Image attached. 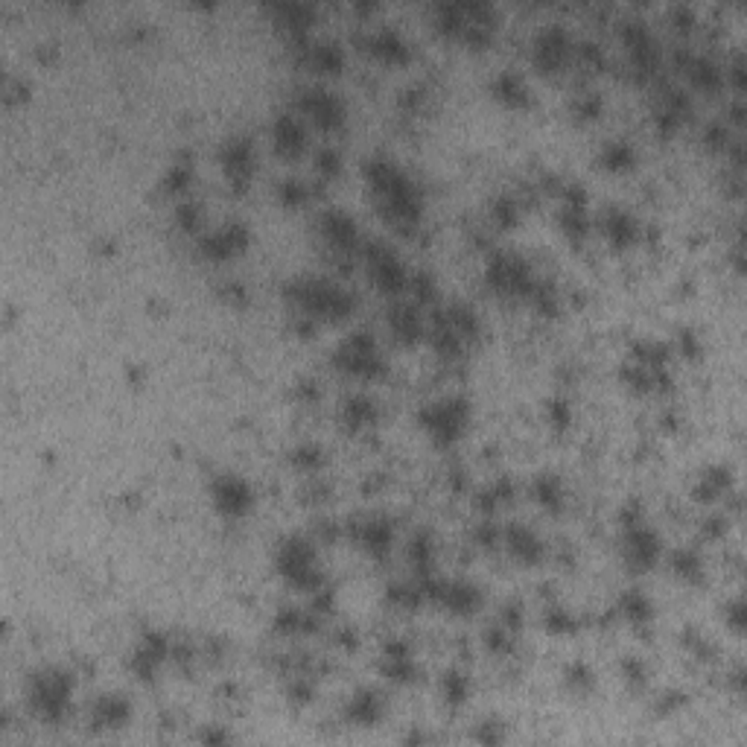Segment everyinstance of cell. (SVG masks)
<instances>
[{
  "label": "cell",
  "mask_w": 747,
  "mask_h": 747,
  "mask_svg": "<svg viewBox=\"0 0 747 747\" xmlns=\"http://www.w3.org/2000/svg\"><path fill=\"white\" fill-rule=\"evenodd\" d=\"M380 669L388 680H397V683H412L418 678V662H415L412 648H409L406 639H392V643H386Z\"/></svg>",
  "instance_id": "18"
},
{
  "label": "cell",
  "mask_w": 747,
  "mask_h": 747,
  "mask_svg": "<svg viewBox=\"0 0 747 747\" xmlns=\"http://www.w3.org/2000/svg\"><path fill=\"white\" fill-rule=\"evenodd\" d=\"M619 607H622V613L634 625H648L651 616H654V605L648 602V596L643 590H628L622 596V602H619Z\"/></svg>",
  "instance_id": "38"
},
{
  "label": "cell",
  "mask_w": 747,
  "mask_h": 747,
  "mask_svg": "<svg viewBox=\"0 0 747 747\" xmlns=\"http://www.w3.org/2000/svg\"><path fill=\"white\" fill-rule=\"evenodd\" d=\"M287 296L304 313L319 315V319H330V321L348 319L356 307V298L351 292L328 278H296L289 283Z\"/></svg>",
  "instance_id": "2"
},
{
  "label": "cell",
  "mask_w": 747,
  "mask_h": 747,
  "mask_svg": "<svg viewBox=\"0 0 747 747\" xmlns=\"http://www.w3.org/2000/svg\"><path fill=\"white\" fill-rule=\"evenodd\" d=\"M365 50L380 61H388V65H403L409 59V41L394 27H377L365 38Z\"/></svg>",
  "instance_id": "19"
},
{
  "label": "cell",
  "mask_w": 747,
  "mask_h": 747,
  "mask_svg": "<svg viewBox=\"0 0 747 747\" xmlns=\"http://www.w3.org/2000/svg\"><path fill=\"white\" fill-rule=\"evenodd\" d=\"M511 493H514L511 479H497V482H491L488 488L479 491V508L491 514L493 508H499L502 502H508Z\"/></svg>",
  "instance_id": "40"
},
{
  "label": "cell",
  "mask_w": 747,
  "mask_h": 747,
  "mask_svg": "<svg viewBox=\"0 0 747 747\" xmlns=\"http://www.w3.org/2000/svg\"><path fill=\"white\" fill-rule=\"evenodd\" d=\"M383 710H386V703H383V695L377 689H360L356 695L348 701V719L353 724H360V727H371V724H377L383 719Z\"/></svg>",
  "instance_id": "27"
},
{
  "label": "cell",
  "mask_w": 747,
  "mask_h": 747,
  "mask_svg": "<svg viewBox=\"0 0 747 747\" xmlns=\"http://www.w3.org/2000/svg\"><path fill=\"white\" fill-rule=\"evenodd\" d=\"M497 538H499V529L493 523H485V525H479V529H476V540L479 543L493 546V543H497Z\"/></svg>",
  "instance_id": "61"
},
{
  "label": "cell",
  "mask_w": 747,
  "mask_h": 747,
  "mask_svg": "<svg viewBox=\"0 0 747 747\" xmlns=\"http://www.w3.org/2000/svg\"><path fill=\"white\" fill-rule=\"evenodd\" d=\"M491 219H493V223H497L499 228L517 225V219H520V205H517V199H514V196H497V199H493V205H491Z\"/></svg>",
  "instance_id": "42"
},
{
  "label": "cell",
  "mask_w": 747,
  "mask_h": 747,
  "mask_svg": "<svg viewBox=\"0 0 747 747\" xmlns=\"http://www.w3.org/2000/svg\"><path fill=\"white\" fill-rule=\"evenodd\" d=\"M353 538L360 540L374 557H383V555H388V549H392V543H394V525L386 517H368L353 525Z\"/></svg>",
  "instance_id": "20"
},
{
  "label": "cell",
  "mask_w": 747,
  "mask_h": 747,
  "mask_svg": "<svg viewBox=\"0 0 747 747\" xmlns=\"http://www.w3.org/2000/svg\"><path fill=\"white\" fill-rule=\"evenodd\" d=\"M675 61L689 73V79L695 82V88H701V91L712 93L724 85V73L710 56H689L686 50H680V53H675Z\"/></svg>",
  "instance_id": "21"
},
{
  "label": "cell",
  "mask_w": 747,
  "mask_h": 747,
  "mask_svg": "<svg viewBox=\"0 0 747 747\" xmlns=\"http://www.w3.org/2000/svg\"><path fill=\"white\" fill-rule=\"evenodd\" d=\"M511 630L505 628V625H497V628H488V634H485V643L491 651H497V654H505V651L511 648Z\"/></svg>",
  "instance_id": "52"
},
{
  "label": "cell",
  "mask_w": 747,
  "mask_h": 747,
  "mask_svg": "<svg viewBox=\"0 0 747 747\" xmlns=\"http://www.w3.org/2000/svg\"><path fill=\"white\" fill-rule=\"evenodd\" d=\"M549 420L555 426H566L572 420V406H570V400L566 397H552V403H549Z\"/></svg>",
  "instance_id": "53"
},
{
  "label": "cell",
  "mask_w": 747,
  "mask_h": 747,
  "mask_svg": "<svg viewBox=\"0 0 747 747\" xmlns=\"http://www.w3.org/2000/svg\"><path fill=\"white\" fill-rule=\"evenodd\" d=\"M493 97L499 102L511 105V109H523V105H529V85H525V79L520 77L517 70H502L497 73V79H493Z\"/></svg>",
  "instance_id": "28"
},
{
  "label": "cell",
  "mask_w": 747,
  "mask_h": 747,
  "mask_svg": "<svg viewBox=\"0 0 747 747\" xmlns=\"http://www.w3.org/2000/svg\"><path fill=\"white\" fill-rule=\"evenodd\" d=\"M575 50H578V56H581L584 65H590V68H598L605 61V53H602V47L596 45V41H581V45H578Z\"/></svg>",
  "instance_id": "55"
},
{
  "label": "cell",
  "mask_w": 747,
  "mask_h": 747,
  "mask_svg": "<svg viewBox=\"0 0 747 747\" xmlns=\"http://www.w3.org/2000/svg\"><path fill=\"white\" fill-rule=\"evenodd\" d=\"M219 164H223L228 182L237 191H246V184L251 182V173H255V146H251L246 134H234L219 150Z\"/></svg>",
  "instance_id": "12"
},
{
  "label": "cell",
  "mask_w": 747,
  "mask_h": 747,
  "mask_svg": "<svg viewBox=\"0 0 747 747\" xmlns=\"http://www.w3.org/2000/svg\"><path fill=\"white\" fill-rule=\"evenodd\" d=\"M175 219H178V225H182V231H187V234H196L199 225H202V207H199L196 202L178 205Z\"/></svg>",
  "instance_id": "51"
},
{
  "label": "cell",
  "mask_w": 747,
  "mask_h": 747,
  "mask_svg": "<svg viewBox=\"0 0 747 747\" xmlns=\"http://www.w3.org/2000/svg\"><path fill=\"white\" fill-rule=\"evenodd\" d=\"M532 497L538 499L546 511H557L564 505V485H561V479L552 476V473H543V476L534 479Z\"/></svg>",
  "instance_id": "36"
},
{
  "label": "cell",
  "mask_w": 747,
  "mask_h": 747,
  "mask_svg": "<svg viewBox=\"0 0 747 747\" xmlns=\"http://www.w3.org/2000/svg\"><path fill=\"white\" fill-rule=\"evenodd\" d=\"M572 53V38L561 24H549L543 27L538 36H534V65H538L543 73H555L557 68L566 65Z\"/></svg>",
  "instance_id": "11"
},
{
  "label": "cell",
  "mask_w": 747,
  "mask_h": 747,
  "mask_svg": "<svg viewBox=\"0 0 747 747\" xmlns=\"http://www.w3.org/2000/svg\"><path fill=\"white\" fill-rule=\"evenodd\" d=\"M622 671H625V680H628V683H634V686H646L648 669H646V662H643V660L628 657V660L622 662Z\"/></svg>",
  "instance_id": "54"
},
{
  "label": "cell",
  "mask_w": 747,
  "mask_h": 747,
  "mask_svg": "<svg viewBox=\"0 0 747 747\" xmlns=\"http://www.w3.org/2000/svg\"><path fill=\"white\" fill-rule=\"evenodd\" d=\"M278 570L289 584L301 587V590L315 593L324 587V575L319 570V564H315V549H313V543L304 538H289L280 543Z\"/></svg>",
  "instance_id": "4"
},
{
  "label": "cell",
  "mask_w": 747,
  "mask_h": 747,
  "mask_svg": "<svg viewBox=\"0 0 747 747\" xmlns=\"http://www.w3.org/2000/svg\"><path fill=\"white\" fill-rule=\"evenodd\" d=\"M272 12H275L278 24L283 29H289V33L296 36L298 41H304L310 20L315 15V9L310 4H275V6H272Z\"/></svg>",
  "instance_id": "30"
},
{
  "label": "cell",
  "mask_w": 747,
  "mask_h": 747,
  "mask_svg": "<svg viewBox=\"0 0 747 747\" xmlns=\"http://www.w3.org/2000/svg\"><path fill=\"white\" fill-rule=\"evenodd\" d=\"M319 625V619H315L313 610H304V607H280L278 616H275V628L280 634H310Z\"/></svg>",
  "instance_id": "33"
},
{
  "label": "cell",
  "mask_w": 747,
  "mask_h": 747,
  "mask_svg": "<svg viewBox=\"0 0 747 747\" xmlns=\"http://www.w3.org/2000/svg\"><path fill=\"white\" fill-rule=\"evenodd\" d=\"M689 97L683 91H675V88H669L666 91V100H662V109L657 114V126H660V132H675L680 120L689 114Z\"/></svg>",
  "instance_id": "32"
},
{
  "label": "cell",
  "mask_w": 747,
  "mask_h": 747,
  "mask_svg": "<svg viewBox=\"0 0 747 747\" xmlns=\"http://www.w3.org/2000/svg\"><path fill=\"white\" fill-rule=\"evenodd\" d=\"M324 461V452L319 444H313V441H304L296 450H292V465L298 470H319Z\"/></svg>",
  "instance_id": "44"
},
{
  "label": "cell",
  "mask_w": 747,
  "mask_h": 747,
  "mask_svg": "<svg viewBox=\"0 0 747 747\" xmlns=\"http://www.w3.org/2000/svg\"><path fill=\"white\" fill-rule=\"evenodd\" d=\"M191 182H193V161H191V155H182L178 161L170 164V170L164 173L161 187L166 193H182V191H187Z\"/></svg>",
  "instance_id": "39"
},
{
  "label": "cell",
  "mask_w": 747,
  "mask_h": 747,
  "mask_svg": "<svg viewBox=\"0 0 747 747\" xmlns=\"http://www.w3.org/2000/svg\"><path fill=\"white\" fill-rule=\"evenodd\" d=\"M307 196H310V191H307V184L304 182H298V178H287V182H280L278 184V199L287 207H298V205H304L307 202Z\"/></svg>",
  "instance_id": "48"
},
{
  "label": "cell",
  "mask_w": 747,
  "mask_h": 747,
  "mask_svg": "<svg viewBox=\"0 0 747 747\" xmlns=\"http://www.w3.org/2000/svg\"><path fill=\"white\" fill-rule=\"evenodd\" d=\"M505 543H508L511 555L517 557V561H523V564H538L540 557H543L540 538L529 529V525H523V523H514V525L505 529Z\"/></svg>",
  "instance_id": "24"
},
{
  "label": "cell",
  "mask_w": 747,
  "mask_h": 747,
  "mask_svg": "<svg viewBox=\"0 0 747 747\" xmlns=\"http://www.w3.org/2000/svg\"><path fill=\"white\" fill-rule=\"evenodd\" d=\"M388 324H392L394 339L403 345H415L424 336V321H420V313L412 304H394L388 310Z\"/></svg>",
  "instance_id": "26"
},
{
  "label": "cell",
  "mask_w": 747,
  "mask_h": 747,
  "mask_svg": "<svg viewBox=\"0 0 747 747\" xmlns=\"http://www.w3.org/2000/svg\"><path fill=\"white\" fill-rule=\"evenodd\" d=\"M546 628H549L552 634H572V630L578 628V619L566 607L552 605L549 610H546Z\"/></svg>",
  "instance_id": "46"
},
{
  "label": "cell",
  "mask_w": 747,
  "mask_h": 747,
  "mask_svg": "<svg viewBox=\"0 0 747 747\" xmlns=\"http://www.w3.org/2000/svg\"><path fill=\"white\" fill-rule=\"evenodd\" d=\"M333 362L339 371L353 374V377H380L386 371V360H383L380 348H377V339L365 330L351 333L348 339L339 345Z\"/></svg>",
  "instance_id": "6"
},
{
  "label": "cell",
  "mask_w": 747,
  "mask_h": 747,
  "mask_svg": "<svg viewBox=\"0 0 747 747\" xmlns=\"http://www.w3.org/2000/svg\"><path fill=\"white\" fill-rule=\"evenodd\" d=\"M441 689H444V698L450 707H459L467 698V678L461 671H447L444 680H441Z\"/></svg>",
  "instance_id": "45"
},
{
  "label": "cell",
  "mask_w": 747,
  "mask_h": 747,
  "mask_svg": "<svg viewBox=\"0 0 747 747\" xmlns=\"http://www.w3.org/2000/svg\"><path fill=\"white\" fill-rule=\"evenodd\" d=\"M298 109L319 126V129H339L345 123V102L339 93H333L321 85H310L298 91Z\"/></svg>",
  "instance_id": "8"
},
{
  "label": "cell",
  "mask_w": 747,
  "mask_h": 747,
  "mask_svg": "<svg viewBox=\"0 0 747 747\" xmlns=\"http://www.w3.org/2000/svg\"><path fill=\"white\" fill-rule=\"evenodd\" d=\"M671 570H675L680 578H686V581H698L703 575V564L692 549H680L671 555Z\"/></svg>",
  "instance_id": "43"
},
{
  "label": "cell",
  "mask_w": 747,
  "mask_h": 747,
  "mask_svg": "<svg viewBox=\"0 0 747 747\" xmlns=\"http://www.w3.org/2000/svg\"><path fill=\"white\" fill-rule=\"evenodd\" d=\"M73 678L61 669H41L29 678V707L45 721H61L68 712Z\"/></svg>",
  "instance_id": "3"
},
{
  "label": "cell",
  "mask_w": 747,
  "mask_h": 747,
  "mask_svg": "<svg viewBox=\"0 0 747 747\" xmlns=\"http://www.w3.org/2000/svg\"><path fill=\"white\" fill-rule=\"evenodd\" d=\"M365 182L371 193L380 199L383 216L394 228H412L420 219V193L394 161L383 155H374L365 161Z\"/></svg>",
  "instance_id": "1"
},
{
  "label": "cell",
  "mask_w": 747,
  "mask_h": 747,
  "mask_svg": "<svg viewBox=\"0 0 747 747\" xmlns=\"http://www.w3.org/2000/svg\"><path fill=\"white\" fill-rule=\"evenodd\" d=\"M301 47H307L310 68H315L319 73H339L342 65H345V50L336 45V41H330V38L313 41V45H304V41H301Z\"/></svg>",
  "instance_id": "29"
},
{
  "label": "cell",
  "mask_w": 747,
  "mask_h": 747,
  "mask_svg": "<svg viewBox=\"0 0 747 747\" xmlns=\"http://www.w3.org/2000/svg\"><path fill=\"white\" fill-rule=\"evenodd\" d=\"M572 114L578 120H596L602 114V97L596 91H581L572 102Z\"/></svg>",
  "instance_id": "47"
},
{
  "label": "cell",
  "mask_w": 747,
  "mask_h": 747,
  "mask_svg": "<svg viewBox=\"0 0 747 747\" xmlns=\"http://www.w3.org/2000/svg\"><path fill=\"white\" fill-rule=\"evenodd\" d=\"M566 686L575 689V692H590L593 689V671L590 666H584V662H572V666H566Z\"/></svg>",
  "instance_id": "49"
},
{
  "label": "cell",
  "mask_w": 747,
  "mask_h": 747,
  "mask_svg": "<svg viewBox=\"0 0 747 747\" xmlns=\"http://www.w3.org/2000/svg\"><path fill=\"white\" fill-rule=\"evenodd\" d=\"M467 418H470V403L461 397H444L438 403H429L418 415L420 426L433 435L435 444H452V441H459L461 433L467 429Z\"/></svg>",
  "instance_id": "5"
},
{
  "label": "cell",
  "mask_w": 747,
  "mask_h": 747,
  "mask_svg": "<svg viewBox=\"0 0 747 747\" xmlns=\"http://www.w3.org/2000/svg\"><path fill=\"white\" fill-rule=\"evenodd\" d=\"M703 532H707L710 538H719V534L724 532V520H719V517H715V520H707V523H703Z\"/></svg>",
  "instance_id": "63"
},
{
  "label": "cell",
  "mask_w": 747,
  "mask_h": 747,
  "mask_svg": "<svg viewBox=\"0 0 747 747\" xmlns=\"http://www.w3.org/2000/svg\"><path fill=\"white\" fill-rule=\"evenodd\" d=\"M248 246V228L243 223H225L223 228L210 231L202 240H199V251L207 260H228L246 251Z\"/></svg>",
  "instance_id": "14"
},
{
  "label": "cell",
  "mask_w": 747,
  "mask_h": 747,
  "mask_svg": "<svg viewBox=\"0 0 747 747\" xmlns=\"http://www.w3.org/2000/svg\"><path fill=\"white\" fill-rule=\"evenodd\" d=\"M622 555L634 570H648L660 555V538L643 523H630L622 538Z\"/></svg>",
  "instance_id": "15"
},
{
  "label": "cell",
  "mask_w": 747,
  "mask_h": 747,
  "mask_svg": "<svg viewBox=\"0 0 747 747\" xmlns=\"http://www.w3.org/2000/svg\"><path fill=\"white\" fill-rule=\"evenodd\" d=\"M129 701L123 695H102L93 701L91 707V724H97L100 730H114V727H123L126 721H129Z\"/></svg>",
  "instance_id": "25"
},
{
  "label": "cell",
  "mask_w": 747,
  "mask_h": 747,
  "mask_svg": "<svg viewBox=\"0 0 747 747\" xmlns=\"http://www.w3.org/2000/svg\"><path fill=\"white\" fill-rule=\"evenodd\" d=\"M166 657H170V643H166V637L158 634V630H146L132 654V671L143 680H152L155 671L161 669V662Z\"/></svg>",
  "instance_id": "17"
},
{
  "label": "cell",
  "mask_w": 747,
  "mask_h": 747,
  "mask_svg": "<svg viewBox=\"0 0 747 747\" xmlns=\"http://www.w3.org/2000/svg\"><path fill=\"white\" fill-rule=\"evenodd\" d=\"M502 619H505V628L508 630H517L523 625V607L517 602H508L502 610Z\"/></svg>",
  "instance_id": "60"
},
{
  "label": "cell",
  "mask_w": 747,
  "mask_h": 747,
  "mask_svg": "<svg viewBox=\"0 0 747 747\" xmlns=\"http://www.w3.org/2000/svg\"><path fill=\"white\" fill-rule=\"evenodd\" d=\"M730 79H733V85L735 88H744V59L742 56H735L733 59V65H730Z\"/></svg>",
  "instance_id": "62"
},
{
  "label": "cell",
  "mask_w": 747,
  "mask_h": 747,
  "mask_svg": "<svg viewBox=\"0 0 747 747\" xmlns=\"http://www.w3.org/2000/svg\"><path fill=\"white\" fill-rule=\"evenodd\" d=\"M210 493H214V505L228 517H240V514H246L251 508V502H255V491L251 485L237 476V473H225V476H219L214 485H210Z\"/></svg>",
  "instance_id": "13"
},
{
  "label": "cell",
  "mask_w": 747,
  "mask_h": 747,
  "mask_svg": "<svg viewBox=\"0 0 747 747\" xmlns=\"http://www.w3.org/2000/svg\"><path fill=\"white\" fill-rule=\"evenodd\" d=\"M488 283L502 296H532L538 275L529 266V260H523L520 255H493L488 260Z\"/></svg>",
  "instance_id": "7"
},
{
  "label": "cell",
  "mask_w": 747,
  "mask_h": 747,
  "mask_svg": "<svg viewBox=\"0 0 747 747\" xmlns=\"http://www.w3.org/2000/svg\"><path fill=\"white\" fill-rule=\"evenodd\" d=\"M671 20H675V27L689 29L692 24H695V9L686 6V4H678L675 9H671Z\"/></svg>",
  "instance_id": "57"
},
{
  "label": "cell",
  "mask_w": 747,
  "mask_h": 747,
  "mask_svg": "<svg viewBox=\"0 0 747 747\" xmlns=\"http://www.w3.org/2000/svg\"><path fill=\"white\" fill-rule=\"evenodd\" d=\"M435 24L444 33H459L465 29V4H438L435 6Z\"/></svg>",
  "instance_id": "41"
},
{
  "label": "cell",
  "mask_w": 747,
  "mask_h": 747,
  "mask_svg": "<svg viewBox=\"0 0 747 747\" xmlns=\"http://www.w3.org/2000/svg\"><path fill=\"white\" fill-rule=\"evenodd\" d=\"M272 138H275V150L283 158H298L307 146V132L292 114H278L275 126H272Z\"/></svg>",
  "instance_id": "22"
},
{
  "label": "cell",
  "mask_w": 747,
  "mask_h": 747,
  "mask_svg": "<svg viewBox=\"0 0 747 747\" xmlns=\"http://www.w3.org/2000/svg\"><path fill=\"white\" fill-rule=\"evenodd\" d=\"M412 287H415V296H418L420 304H426V301L435 298V280L429 278V275H415Z\"/></svg>",
  "instance_id": "56"
},
{
  "label": "cell",
  "mask_w": 747,
  "mask_h": 747,
  "mask_svg": "<svg viewBox=\"0 0 747 747\" xmlns=\"http://www.w3.org/2000/svg\"><path fill=\"white\" fill-rule=\"evenodd\" d=\"M602 231H605V237H607L616 248H625V246H630V243H637L639 225H637V219L628 214V210H622V207H605V214H602Z\"/></svg>",
  "instance_id": "23"
},
{
  "label": "cell",
  "mask_w": 747,
  "mask_h": 747,
  "mask_svg": "<svg viewBox=\"0 0 747 747\" xmlns=\"http://www.w3.org/2000/svg\"><path fill=\"white\" fill-rule=\"evenodd\" d=\"M315 170H319L321 178H336L342 173V155L339 150H333V146H324L315 158Z\"/></svg>",
  "instance_id": "50"
},
{
  "label": "cell",
  "mask_w": 747,
  "mask_h": 747,
  "mask_svg": "<svg viewBox=\"0 0 747 747\" xmlns=\"http://www.w3.org/2000/svg\"><path fill=\"white\" fill-rule=\"evenodd\" d=\"M377 415H380V409H377V403L368 394H351V397H345V403H342V420H345V426H351V429H362V426H371Z\"/></svg>",
  "instance_id": "31"
},
{
  "label": "cell",
  "mask_w": 747,
  "mask_h": 747,
  "mask_svg": "<svg viewBox=\"0 0 747 747\" xmlns=\"http://www.w3.org/2000/svg\"><path fill=\"white\" fill-rule=\"evenodd\" d=\"M730 470H724V467H710L703 476L698 479V485H695V497L698 499H715V497H721V493H727L730 491Z\"/></svg>",
  "instance_id": "37"
},
{
  "label": "cell",
  "mask_w": 747,
  "mask_h": 747,
  "mask_svg": "<svg viewBox=\"0 0 747 747\" xmlns=\"http://www.w3.org/2000/svg\"><path fill=\"white\" fill-rule=\"evenodd\" d=\"M319 225H321V237L328 240L330 248L339 251V255H353L356 246H360V228H356L353 219L348 214H342L339 207L324 210Z\"/></svg>",
  "instance_id": "16"
},
{
  "label": "cell",
  "mask_w": 747,
  "mask_h": 747,
  "mask_svg": "<svg viewBox=\"0 0 747 747\" xmlns=\"http://www.w3.org/2000/svg\"><path fill=\"white\" fill-rule=\"evenodd\" d=\"M433 557H435V543L426 532H418L412 543H409V561H412L418 578H429L433 572Z\"/></svg>",
  "instance_id": "35"
},
{
  "label": "cell",
  "mask_w": 747,
  "mask_h": 747,
  "mask_svg": "<svg viewBox=\"0 0 747 747\" xmlns=\"http://www.w3.org/2000/svg\"><path fill=\"white\" fill-rule=\"evenodd\" d=\"M365 260H368V275H371V280L383 292H388V296H394V292L406 287V280H409L406 266L400 263L397 251L392 246L371 243L365 248Z\"/></svg>",
  "instance_id": "9"
},
{
  "label": "cell",
  "mask_w": 747,
  "mask_h": 747,
  "mask_svg": "<svg viewBox=\"0 0 747 747\" xmlns=\"http://www.w3.org/2000/svg\"><path fill=\"white\" fill-rule=\"evenodd\" d=\"M724 616H727L733 630H742L744 628V602L742 598H735V602H730L727 607H724Z\"/></svg>",
  "instance_id": "59"
},
{
  "label": "cell",
  "mask_w": 747,
  "mask_h": 747,
  "mask_svg": "<svg viewBox=\"0 0 747 747\" xmlns=\"http://www.w3.org/2000/svg\"><path fill=\"white\" fill-rule=\"evenodd\" d=\"M634 158H637L634 146H630L628 141H622V138H616V141H607L602 146L598 164L610 173H622V170H628V166H634Z\"/></svg>",
  "instance_id": "34"
},
{
  "label": "cell",
  "mask_w": 747,
  "mask_h": 747,
  "mask_svg": "<svg viewBox=\"0 0 747 747\" xmlns=\"http://www.w3.org/2000/svg\"><path fill=\"white\" fill-rule=\"evenodd\" d=\"M703 138H707V143L712 146V150H724V146H727L730 132L724 129L721 123H715V126H707V134H703Z\"/></svg>",
  "instance_id": "58"
},
{
  "label": "cell",
  "mask_w": 747,
  "mask_h": 747,
  "mask_svg": "<svg viewBox=\"0 0 747 747\" xmlns=\"http://www.w3.org/2000/svg\"><path fill=\"white\" fill-rule=\"evenodd\" d=\"M420 581H424L426 598H435L459 616H467L482 605L479 587L470 581H433V578H420Z\"/></svg>",
  "instance_id": "10"
}]
</instances>
